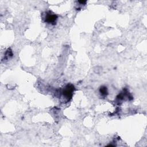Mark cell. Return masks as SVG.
Returning a JSON list of instances; mask_svg holds the SVG:
<instances>
[{
  "label": "cell",
  "mask_w": 147,
  "mask_h": 147,
  "mask_svg": "<svg viewBox=\"0 0 147 147\" xmlns=\"http://www.w3.org/2000/svg\"><path fill=\"white\" fill-rule=\"evenodd\" d=\"M57 19V16L53 13H52L51 11H48L46 13L45 17V21L48 24H54Z\"/></svg>",
  "instance_id": "1"
},
{
  "label": "cell",
  "mask_w": 147,
  "mask_h": 147,
  "mask_svg": "<svg viewBox=\"0 0 147 147\" xmlns=\"http://www.w3.org/2000/svg\"><path fill=\"white\" fill-rule=\"evenodd\" d=\"M74 90V86L71 84H68L66 86V88L65 90H63V95L65 96L66 98H68V99L69 100V99L72 97L73 91Z\"/></svg>",
  "instance_id": "2"
},
{
  "label": "cell",
  "mask_w": 147,
  "mask_h": 147,
  "mask_svg": "<svg viewBox=\"0 0 147 147\" xmlns=\"http://www.w3.org/2000/svg\"><path fill=\"white\" fill-rule=\"evenodd\" d=\"M99 91H100V92L102 95H107V88L105 86H102L100 87V89H99Z\"/></svg>",
  "instance_id": "3"
}]
</instances>
